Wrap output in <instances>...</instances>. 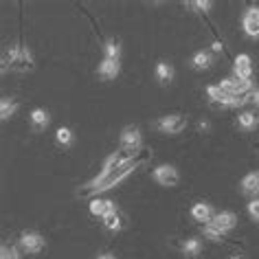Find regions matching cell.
Masks as SVG:
<instances>
[{"instance_id":"52a82bcc","label":"cell","mask_w":259,"mask_h":259,"mask_svg":"<svg viewBox=\"0 0 259 259\" xmlns=\"http://www.w3.org/2000/svg\"><path fill=\"white\" fill-rule=\"evenodd\" d=\"M206 95H209V99H211L213 103H222V106H229V108L244 106V103H246V97H244V99L231 97V95H226L220 86H209V88H206Z\"/></svg>"},{"instance_id":"ba28073f","label":"cell","mask_w":259,"mask_h":259,"mask_svg":"<svg viewBox=\"0 0 259 259\" xmlns=\"http://www.w3.org/2000/svg\"><path fill=\"white\" fill-rule=\"evenodd\" d=\"M44 244H47V239L40 233H22V237H20V248L24 252H31V255L40 252L44 248Z\"/></svg>"},{"instance_id":"277c9868","label":"cell","mask_w":259,"mask_h":259,"mask_svg":"<svg viewBox=\"0 0 259 259\" xmlns=\"http://www.w3.org/2000/svg\"><path fill=\"white\" fill-rule=\"evenodd\" d=\"M156 127L160 130V132H165V134H178V132H183V130L187 127V116L178 114V112L160 116V119L156 121Z\"/></svg>"},{"instance_id":"4dcf8cb0","label":"cell","mask_w":259,"mask_h":259,"mask_svg":"<svg viewBox=\"0 0 259 259\" xmlns=\"http://www.w3.org/2000/svg\"><path fill=\"white\" fill-rule=\"evenodd\" d=\"M252 103H257V106H259V90H257V93H252Z\"/></svg>"},{"instance_id":"8fae6325","label":"cell","mask_w":259,"mask_h":259,"mask_svg":"<svg viewBox=\"0 0 259 259\" xmlns=\"http://www.w3.org/2000/svg\"><path fill=\"white\" fill-rule=\"evenodd\" d=\"M211 224L213 226H218L220 231H224V233H229L231 229H235V224H237V215L233 211H222V213H215L211 220Z\"/></svg>"},{"instance_id":"d4e9b609","label":"cell","mask_w":259,"mask_h":259,"mask_svg":"<svg viewBox=\"0 0 259 259\" xmlns=\"http://www.w3.org/2000/svg\"><path fill=\"white\" fill-rule=\"evenodd\" d=\"M204 235L209 237V239H213V242H224V239H226V233L220 231L218 226H213L211 222L204 224Z\"/></svg>"},{"instance_id":"4316f807","label":"cell","mask_w":259,"mask_h":259,"mask_svg":"<svg viewBox=\"0 0 259 259\" xmlns=\"http://www.w3.org/2000/svg\"><path fill=\"white\" fill-rule=\"evenodd\" d=\"M0 255H3L0 259H20V252H18L16 246H11V248H9V246H3Z\"/></svg>"},{"instance_id":"9a60e30c","label":"cell","mask_w":259,"mask_h":259,"mask_svg":"<svg viewBox=\"0 0 259 259\" xmlns=\"http://www.w3.org/2000/svg\"><path fill=\"white\" fill-rule=\"evenodd\" d=\"M242 191L246 196H257L259 193V171H250L242 178Z\"/></svg>"},{"instance_id":"d6986e66","label":"cell","mask_w":259,"mask_h":259,"mask_svg":"<svg viewBox=\"0 0 259 259\" xmlns=\"http://www.w3.org/2000/svg\"><path fill=\"white\" fill-rule=\"evenodd\" d=\"M191 64H193V68L196 70H206V68H211L213 57H211V53H206V51H200V53L193 55Z\"/></svg>"},{"instance_id":"8992f818","label":"cell","mask_w":259,"mask_h":259,"mask_svg":"<svg viewBox=\"0 0 259 259\" xmlns=\"http://www.w3.org/2000/svg\"><path fill=\"white\" fill-rule=\"evenodd\" d=\"M154 180L163 187H176L180 183V174L174 165H158L154 169Z\"/></svg>"},{"instance_id":"cb8c5ba5","label":"cell","mask_w":259,"mask_h":259,"mask_svg":"<svg viewBox=\"0 0 259 259\" xmlns=\"http://www.w3.org/2000/svg\"><path fill=\"white\" fill-rule=\"evenodd\" d=\"M200 250H202V244H200V239H187L185 242V246H183V252L187 257H196V255H200Z\"/></svg>"},{"instance_id":"3957f363","label":"cell","mask_w":259,"mask_h":259,"mask_svg":"<svg viewBox=\"0 0 259 259\" xmlns=\"http://www.w3.org/2000/svg\"><path fill=\"white\" fill-rule=\"evenodd\" d=\"M119 150L130 152V154H134V156H137L139 150H141V132H139V127L130 125V127L123 130L121 139H119Z\"/></svg>"},{"instance_id":"484cf974","label":"cell","mask_w":259,"mask_h":259,"mask_svg":"<svg viewBox=\"0 0 259 259\" xmlns=\"http://www.w3.org/2000/svg\"><path fill=\"white\" fill-rule=\"evenodd\" d=\"M55 141L60 145H64V147H68L70 143H73V130H68V127H60L55 132Z\"/></svg>"},{"instance_id":"f546056e","label":"cell","mask_w":259,"mask_h":259,"mask_svg":"<svg viewBox=\"0 0 259 259\" xmlns=\"http://www.w3.org/2000/svg\"><path fill=\"white\" fill-rule=\"evenodd\" d=\"M97 259H116V257H114V255H110V252H103V255H99Z\"/></svg>"},{"instance_id":"44dd1931","label":"cell","mask_w":259,"mask_h":259,"mask_svg":"<svg viewBox=\"0 0 259 259\" xmlns=\"http://www.w3.org/2000/svg\"><path fill=\"white\" fill-rule=\"evenodd\" d=\"M103 224H106V229H108V231H121V226H123L121 213H119V211L108 213V215L103 218Z\"/></svg>"},{"instance_id":"ac0fdd59","label":"cell","mask_w":259,"mask_h":259,"mask_svg":"<svg viewBox=\"0 0 259 259\" xmlns=\"http://www.w3.org/2000/svg\"><path fill=\"white\" fill-rule=\"evenodd\" d=\"M156 79L163 83V86L171 83V79H174V68L167 62H158L156 64Z\"/></svg>"},{"instance_id":"83f0119b","label":"cell","mask_w":259,"mask_h":259,"mask_svg":"<svg viewBox=\"0 0 259 259\" xmlns=\"http://www.w3.org/2000/svg\"><path fill=\"white\" fill-rule=\"evenodd\" d=\"M248 215L259 224V198H255V200H250L248 202Z\"/></svg>"},{"instance_id":"5b68a950","label":"cell","mask_w":259,"mask_h":259,"mask_svg":"<svg viewBox=\"0 0 259 259\" xmlns=\"http://www.w3.org/2000/svg\"><path fill=\"white\" fill-rule=\"evenodd\" d=\"M220 88H222L226 95L237 97V99H244V97L250 93V81L239 79V77H229V79H222Z\"/></svg>"},{"instance_id":"7c38bea8","label":"cell","mask_w":259,"mask_h":259,"mask_svg":"<svg viewBox=\"0 0 259 259\" xmlns=\"http://www.w3.org/2000/svg\"><path fill=\"white\" fill-rule=\"evenodd\" d=\"M235 77L250 81V77H252V62H250L248 55H237L235 57Z\"/></svg>"},{"instance_id":"1f68e13d","label":"cell","mask_w":259,"mask_h":259,"mask_svg":"<svg viewBox=\"0 0 259 259\" xmlns=\"http://www.w3.org/2000/svg\"><path fill=\"white\" fill-rule=\"evenodd\" d=\"M229 259H242V257H239V255H233V257H229Z\"/></svg>"},{"instance_id":"5bb4252c","label":"cell","mask_w":259,"mask_h":259,"mask_svg":"<svg viewBox=\"0 0 259 259\" xmlns=\"http://www.w3.org/2000/svg\"><path fill=\"white\" fill-rule=\"evenodd\" d=\"M213 209H211V204H206V202H198V204H193V209H191V218L196 220V222H204V224H209L211 220H213Z\"/></svg>"},{"instance_id":"4fadbf2b","label":"cell","mask_w":259,"mask_h":259,"mask_svg":"<svg viewBox=\"0 0 259 259\" xmlns=\"http://www.w3.org/2000/svg\"><path fill=\"white\" fill-rule=\"evenodd\" d=\"M112 211H116L112 200H103V198L90 200V213H93V215H97V218H106L108 213H112Z\"/></svg>"},{"instance_id":"ffe728a7","label":"cell","mask_w":259,"mask_h":259,"mask_svg":"<svg viewBox=\"0 0 259 259\" xmlns=\"http://www.w3.org/2000/svg\"><path fill=\"white\" fill-rule=\"evenodd\" d=\"M16 110H18V103H16V101H11L9 97L0 99V119H3V121L11 119V116L16 114Z\"/></svg>"},{"instance_id":"6da1fadb","label":"cell","mask_w":259,"mask_h":259,"mask_svg":"<svg viewBox=\"0 0 259 259\" xmlns=\"http://www.w3.org/2000/svg\"><path fill=\"white\" fill-rule=\"evenodd\" d=\"M147 154H143V156H137V158H132L130 163L125 165H121V167H116V169L112 171H106V174H99L93 183H88L86 185V189L81 191V196H95V193H101V191H108V189H112L114 185H119L123 178H127L130 174H132L137 167L143 163Z\"/></svg>"},{"instance_id":"f1b7e54d","label":"cell","mask_w":259,"mask_h":259,"mask_svg":"<svg viewBox=\"0 0 259 259\" xmlns=\"http://www.w3.org/2000/svg\"><path fill=\"white\" fill-rule=\"evenodd\" d=\"M196 7H198V9H202V11H206V9H211V7H213V3H209V0H204V3H202V0H198Z\"/></svg>"},{"instance_id":"9c48e42d","label":"cell","mask_w":259,"mask_h":259,"mask_svg":"<svg viewBox=\"0 0 259 259\" xmlns=\"http://www.w3.org/2000/svg\"><path fill=\"white\" fill-rule=\"evenodd\" d=\"M242 27L248 37H259V7H252L246 11L242 18Z\"/></svg>"},{"instance_id":"603a6c76","label":"cell","mask_w":259,"mask_h":259,"mask_svg":"<svg viewBox=\"0 0 259 259\" xmlns=\"http://www.w3.org/2000/svg\"><path fill=\"white\" fill-rule=\"evenodd\" d=\"M239 127L246 130V132L255 130L257 127V116L252 112H242V114H239Z\"/></svg>"},{"instance_id":"2e32d148","label":"cell","mask_w":259,"mask_h":259,"mask_svg":"<svg viewBox=\"0 0 259 259\" xmlns=\"http://www.w3.org/2000/svg\"><path fill=\"white\" fill-rule=\"evenodd\" d=\"M49 121H51V116H49L47 110L37 108V110H33V112H31V125H33L35 132H42V130H47Z\"/></svg>"},{"instance_id":"7a4b0ae2","label":"cell","mask_w":259,"mask_h":259,"mask_svg":"<svg viewBox=\"0 0 259 259\" xmlns=\"http://www.w3.org/2000/svg\"><path fill=\"white\" fill-rule=\"evenodd\" d=\"M11 68L16 73H29L33 70V55L27 47H11L9 53H7V62H5V70Z\"/></svg>"},{"instance_id":"30bf717a","label":"cell","mask_w":259,"mask_h":259,"mask_svg":"<svg viewBox=\"0 0 259 259\" xmlns=\"http://www.w3.org/2000/svg\"><path fill=\"white\" fill-rule=\"evenodd\" d=\"M132 158H137V156H134V154H130V152H123V150L114 152L112 156H108V158H106V163H103V169H101V174L112 171V169H116V167H121V165L130 163V160H132Z\"/></svg>"},{"instance_id":"e0dca14e","label":"cell","mask_w":259,"mask_h":259,"mask_svg":"<svg viewBox=\"0 0 259 259\" xmlns=\"http://www.w3.org/2000/svg\"><path fill=\"white\" fill-rule=\"evenodd\" d=\"M99 75L103 79H114L116 75H119V62L114 60H103L99 64Z\"/></svg>"},{"instance_id":"7402d4cb","label":"cell","mask_w":259,"mask_h":259,"mask_svg":"<svg viewBox=\"0 0 259 259\" xmlns=\"http://www.w3.org/2000/svg\"><path fill=\"white\" fill-rule=\"evenodd\" d=\"M103 53H106V60L119 62V57H121V47H119V42H116V40H110L106 47H103Z\"/></svg>"}]
</instances>
